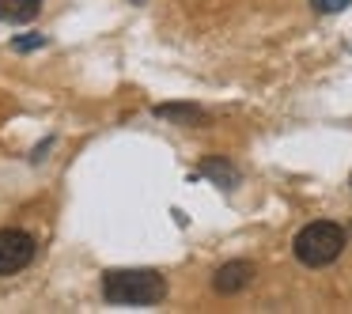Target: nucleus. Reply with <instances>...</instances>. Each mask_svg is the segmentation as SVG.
Wrapping results in <instances>:
<instances>
[{"label":"nucleus","mask_w":352,"mask_h":314,"mask_svg":"<svg viewBox=\"0 0 352 314\" xmlns=\"http://www.w3.org/2000/svg\"><path fill=\"white\" fill-rule=\"evenodd\" d=\"M344 243H349V235H344L341 223H333V220H314V223H307V227L296 235L292 250H296L299 265H307V269H326V265H333V261L341 258Z\"/></svg>","instance_id":"obj_2"},{"label":"nucleus","mask_w":352,"mask_h":314,"mask_svg":"<svg viewBox=\"0 0 352 314\" xmlns=\"http://www.w3.org/2000/svg\"><path fill=\"white\" fill-rule=\"evenodd\" d=\"M167 295V280L155 269H110L102 276V299L118 306H152Z\"/></svg>","instance_id":"obj_1"},{"label":"nucleus","mask_w":352,"mask_h":314,"mask_svg":"<svg viewBox=\"0 0 352 314\" xmlns=\"http://www.w3.org/2000/svg\"><path fill=\"white\" fill-rule=\"evenodd\" d=\"M38 12L42 0H0V23H31Z\"/></svg>","instance_id":"obj_5"},{"label":"nucleus","mask_w":352,"mask_h":314,"mask_svg":"<svg viewBox=\"0 0 352 314\" xmlns=\"http://www.w3.org/2000/svg\"><path fill=\"white\" fill-rule=\"evenodd\" d=\"M34 261V238L19 227L0 231V276H12Z\"/></svg>","instance_id":"obj_3"},{"label":"nucleus","mask_w":352,"mask_h":314,"mask_svg":"<svg viewBox=\"0 0 352 314\" xmlns=\"http://www.w3.org/2000/svg\"><path fill=\"white\" fill-rule=\"evenodd\" d=\"M311 4L322 12V16H333V12H344V8H349L352 0H311Z\"/></svg>","instance_id":"obj_7"},{"label":"nucleus","mask_w":352,"mask_h":314,"mask_svg":"<svg viewBox=\"0 0 352 314\" xmlns=\"http://www.w3.org/2000/svg\"><path fill=\"white\" fill-rule=\"evenodd\" d=\"M250 280H254V265H250V261H228V265L216 269L212 288L220 291V295H239L243 288H250Z\"/></svg>","instance_id":"obj_4"},{"label":"nucleus","mask_w":352,"mask_h":314,"mask_svg":"<svg viewBox=\"0 0 352 314\" xmlns=\"http://www.w3.org/2000/svg\"><path fill=\"white\" fill-rule=\"evenodd\" d=\"M205 175H212L216 182H223V190H231V186H235V170H231L228 163H216V159H208V163H205Z\"/></svg>","instance_id":"obj_6"}]
</instances>
